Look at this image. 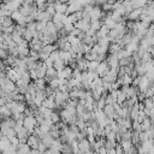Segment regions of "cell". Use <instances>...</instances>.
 Returning <instances> with one entry per match:
<instances>
[{"mask_svg":"<svg viewBox=\"0 0 154 154\" xmlns=\"http://www.w3.org/2000/svg\"><path fill=\"white\" fill-rule=\"evenodd\" d=\"M37 125V122H36V118L34 116L29 117V116H25L24 119H23V126L29 131V132H32L35 130Z\"/></svg>","mask_w":154,"mask_h":154,"instance_id":"obj_1","label":"cell"},{"mask_svg":"<svg viewBox=\"0 0 154 154\" xmlns=\"http://www.w3.org/2000/svg\"><path fill=\"white\" fill-rule=\"evenodd\" d=\"M58 72V78H64V79H70V78H72V69L71 67H64L63 70H60V71H57Z\"/></svg>","mask_w":154,"mask_h":154,"instance_id":"obj_2","label":"cell"},{"mask_svg":"<svg viewBox=\"0 0 154 154\" xmlns=\"http://www.w3.org/2000/svg\"><path fill=\"white\" fill-rule=\"evenodd\" d=\"M16 150H17V154H30L31 148L29 147V144L26 142H19L17 144Z\"/></svg>","mask_w":154,"mask_h":154,"instance_id":"obj_3","label":"cell"},{"mask_svg":"<svg viewBox=\"0 0 154 154\" xmlns=\"http://www.w3.org/2000/svg\"><path fill=\"white\" fill-rule=\"evenodd\" d=\"M26 143L29 144V147L31 149H37L38 148V144L41 143V140L36 135H30L29 138L26 140Z\"/></svg>","mask_w":154,"mask_h":154,"instance_id":"obj_4","label":"cell"},{"mask_svg":"<svg viewBox=\"0 0 154 154\" xmlns=\"http://www.w3.org/2000/svg\"><path fill=\"white\" fill-rule=\"evenodd\" d=\"M108 71H109V69H108L107 63H105V61L99 63V66H97V69H96V73H97L99 76L105 77V76L108 73Z\"/></svg>","mask_w":154,"mask_h":154,"instance_id":"obj_5","label":"cell"},{"mask_svg":"<svg viewBox=\"0 0 154 154\" xmlns=\"http://www.w3.org/2000/svg\"><path fill=\"white\" fill-rule=\"evenodd\" d=\"M78 150L82 152V153H84V154L88 153L90 150V142L88 140H85V138L81 140L79 143H78Z\"/></svg>","mask_w":154,"mask_h":154,"instance_id":"obj_6","label":"cell"},{"mask_svg":"<svg viewBox=\"0 0 154 154\" xmlns=\"http://www.w3.org/2000/svg\"><path fill=\"white\" fill-rule=\"evenodd\" d=\"M141 14H142V10H141V8H134V10L128 14V17H129V19L135 20V19H138V18L141 17Z\"/></svg>","mask_w":154,"mask_h":154,"instance_id":"obj_7","label":"cell"},{"mask_svg":"<svg viewBox=\"0 0 154 154\" xmlns=\"http://www.w3.org/2000/svg\"><path fill=\"white\" fill-rule=\"evenodd\" d=\"M0 25L2 28H10V26H12V19H11V17H5Z\"/></svg>","mask_w":154,"mask_h":154,"instance_id":"obj_8","label":"cell"},{"mask_svg":"<svg viewBox=\"0 0 154 154\" xmlns=\"http://www.w3.org/2000/svg\"><path fill=\"white\" fill-rule=\"evenodd\" d=\"M54 49H55V48H54V46H52V45H46V46H43V47H42L41 52H43V53H46V54H48V55H49Z\"/></svg>","mask_w":154,"mask_h":154,"instance_id":"obj_9","label":"cell"},{"mask_svg":"<svg viewBox=\"0 0 154 154\" xmlns=\"http://www.w3.org/2000/svg\"><path fill=\"white\" fill-rule=\"evenodd\" d=\"M49 119H51V120H52V123L54 124V123H58V120L60 119V117H59V114H58V113H53V112H52V114H51Z\"/></svg>","mask_w":154,"mask_h":154,"instance_id":"obj_10","label":"cell"},{"mask_svg":"<svg viewBox=\"0 0 154 154\" xmlns=\"http://www.w3.org/2000/svg\"><path fill=\"white\" fill-rule=\"evenodd\" d=\"M58 1H59V2H61V4H65L67 0H58Z\"/></svg>","mask_w":154,"mask_h":154,"instance_id":"obj_11","label":"cell"}]
</instances>
